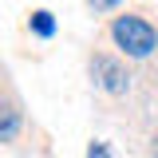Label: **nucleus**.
<instances>
[{
  "label": "nucleus",
  "instance_id": "4",
  "mask_svg": "<svg viewBox=\"0 0 158 158\" xmlns=\"http://www.w3.org/2000/svg\"><path fill=\"white\" fill-rule=\"evenodd\" d=\"M28 28H32L36 36H44V40H48L52 32H56V16H52L48 8H36V12L28 16Z\"/></svg>",
  "mask_w": 158,
  "mask_h": 158
},
{
  "label": "nucleus",
  "instance_id": "7",
  "mask_svg": "<svg viewBox=\"0 0 158 158\" xmlns=\"http://www.w3.org/2000/svg\"><path fill=\"white\" fill-rule=\"evenodd\" d=\"M154 150H158V131H154Z\"/></svg>",
  "mask_w": 158,
  "mask_h": 158
},
{
  "label": "nucleus",
  "instance_id": "1",
  "mask_svg": "<svg viewBox=\"0 0 158 158\" xmlns=\"http://www.w3.org/2000/svg\"><path fill=\"white\" fill-rule=\"evenodd\" d=\"M111 40H115L127 56H135V59H146L158 48L154 24H146L142 16H118L115 24H111Z\"/></svg>",
  "mask_w": 158,
  "mask_h": 158
},
{
  "label": "nucleus",
  "instance_id": "6",
  "mask_svg": "<svg viewBox=\"0 0 158 158\" xmlns=\"http://www.w3.org/2000/svg\"><path fill=\"white\" fill-rule=\"evenodd\" d=\"M87 158H111V154H107L103 142H91V146H87Z\"/></svg>",
  "mask_w": 158,
  "mask_h": 158
},
{
  "label": "nucleus",
  "instance_id": "3",
  "mask_svg": "<svg viewBox=\"0 0 158 158\" xmlns=\"http://www.w3.org/2000/svg\"><path fill=\"white\" fill-rule=\"evenodd\" d=\"M20 107L16 103H0V142H12L20 135Z\"/></svg>",
  "mask_w": 158,
  "mask_h": 158
},
{
  "label": "nucleus",
  "instance_id": "2",
  "mask_svg": "<svg viewBox=\"0 0 158 158\" xmlns=\"http://www.w3.org/2000/svg\"><path fill=\"white\" fill-rule=\"evenodd\" d=\"M91 79H95L99 87L107 91V95H127V87H131V75H127V67L111 56H91Z\"/></svg>",
  "mask_w": 158,
  "mask_h": 158
},
{
  "label": "nucleus",
  "instance_id": "5",
  "mask_svg": "<svg viewBox=\"0 0 158 158\" xmlns=\"http://www.w3.org/2000/svg\"><path fill=\"white\" fill-rule=\"evenodd\" d=\"M123 0H87V8L91 12H111V8H118Z\"/></svg>",
  "mask_w": 158,
  "mask_h": 158
}]
</instances>
